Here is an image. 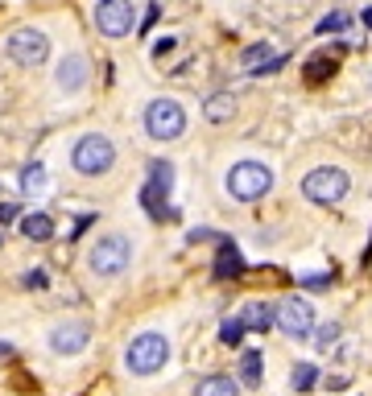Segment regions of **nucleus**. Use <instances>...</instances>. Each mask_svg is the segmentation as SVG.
I'll return each instance as SVG.
<instances>
[{
	"mask_svg": "<svg viewBox=\"0 0 372 396\" xmlns=\"http://www.w3.org/2000/svg\"><path fill=\"white\" fill-rule=\"evenodd\" d=\"M194 396H240V384L232 376H203L194 384Z\"/></svg>",
	"mask_w": 372,
	"mask_h": 396,
	"instance_id": "obj_15",
	"label": "nucleus"
},
{
	"mask_svg": "<svg viewBox=\"0 0 372 396\" xmlns=\"http://www.w3.org/2000/svg\"><path fill=\"white\" fill-rule=\"evenodd\" d=\"M166 198H170L166 190H157V186H149V182H145V190H141V207H145V211H149L153 219H166V215H170Z\"/></svg>",
	"mask_w": 372,
	"mask_h": 396,
	"instance_id": "obj_17",
	"label": "nucleus"
},
{
	"mask_svg": "<svg viewBox=\"0 0 372 396\" xmlns=\"http://www.w3.org/2000/svg\"><path fill=\"white\" fill-rule=\"evenodd\" d=\"M240 322H244V330H273L278 326V306H269V302H248V306L236 314Z\"/></svg>",
	"mask_w": 372,
	"mask_h": 396,
	"instance_id": "obj_12",
	"label": "nucleus"
},
{
	"mask_svg": "<svg viewBox=\"0 0 372 396\" xmlns=\"http://www.w3.org/2000/svg\"><path fill=\"white\" fill-rule=\"evenodd\" d=\"M17 215H21V207H17V203H0V223L17 219Z\"/></svg>",
	"mask_w": 372,
	"mask_h": 396,
	"instance_id": "obj_28",
	"label": "nucleus"
},
{
	"mask_svg": "<svg viewBox=\"0 0 372 396\" xmlns=\"http://www.w3.org/2000/svg\"><path fill=\"white\" fill-rule=\"evenodd\" d=\"M240 272H244V256H240V248H236V244H224L220 256H215V277L228 281V277H240Z\"/></svg>",
	"mask_w": 372,
	"mask_h": 396,
	"instance_id": "obj_14",
	"label": "nucleus"
},
{
	"mask_svg": "<svg viewBox=\"0 0 372 396\" xmlns=\"http://www.w3.org/2000/svg\"><path fill=\"white\" fill-rule=\"evenodd\" d=\"M21 235L25 240H38V244H46L54 240V219L42 215V211H34V215H21Z\"/></svg>",
	"mask_w": 372,
	"mask_h": 396,
	"instance_id": "obj_13",
	"label": "nucleus"
},
{
	"mask_svg": "<svg viewBox=\"0 0 372 396\" xmlns=\"http://www.w3.org/2000/svg\"><path fill=\"white\" fill-rule=\"evenodd\" d=\"M170 50H174V38H166V42H157V45H153V54H157V58H166Z\"/></svg>",
	"mask_w": 372,
	"mask_h": 396,
	"instance_id": "obj_29",
	"label": "nucleus"
},
{
	"mask_svg": "<svg viewBox=\"0 0 372 396\" xmlns=\"http://www.w3.org/2000/svg\"><path fill=\"white\" fill-rule=\"evenodd\" d=\"M348 29V13H327L319 21V34H343Z\"/></svg>",
	"mask_w": 372,
	"mask_h": 396,
	"instance_id": "obj_24",
	"label": "nucleus"
},
{
	"mask_svg": "<svg viewBox=\"0 0 372 396\" xmlns=\"http://www.w3.org/2000/svg\"><path fill=\"white\" fill-rule=\"evenodd\" d=\"M364 25L372 29V8H364Z\"/></svg>",
	"mask_w": 372,
	"mask_h": 396,
	"instance_id": "obj_31",
	"label": "nucleus"
},
{
	"mask_svg": "<svg viewBox=\"0 0 372 396\" xmlns=\"http://www.w3.org/2000/svg\"><path fill=\"white\" fill-rule=\"evenodd\" d=\"M8 58L17 62V66H42L50 58V38L42 29H34V25H25V29H13L8 34Z\"/></svg>",
	"mask_w": 372,
	"mask_h": 396,
	"instance_id": "obj_8",
	"label": "nucleus"
},
{
	"mask_svg": "<svg viewBox=\"0 0 372 396\" xmlns=\"http://www.w3.org/2000/svg\"><path fill=\"white\" fill-rule=\"evenodd\" d=\"M298 285H302V289H315V293H323L327 285H331V277H302Z\"/></svg>",
	"mask_w": 372,
	"mask_h": 396,
	"instance_id": "obj_27",
	"label": "nucleus"
},
{
	"mask_svg": "<svg viewBox=\"0 0 372 396\" xmlns=\"http://www.w3.org/2000/svg\"><path fill=\"white\" fill-rule=\"evenodd\" d=\"M149 186H157V190H166V194H170V190H174V166H170V161H162V157H157V161H149Z\"/></svg>",
	"mask_w": 372,
	"mask_h": 396,
	"instance_id": "obj_22",
	"label": "nucleus"
},
{
	"mask_svg": "<svg viewBox=\"0 0 372 396\" xmlns=\"http://www.w3.org/2000/svg\"><path fill=\"white\" fill-rule=\"evenodd\" d=\"M348 190H352V177L343 174L339 166H319V170H310V174L302 177V194H306L310 203H319V207L343 203Z\"/></svg>",
	"mask_w": 372,
	"mask_h": 396,
	"instance_id": "obj_5",
	"label": "nucleus"
},
{
	"mask_svg": "<svg viewBox=\"0 0 372 396\" xmlns=\"http://www.w3.org/2000/svg\"><path fill=\"white\" fill-rule=\"evenodd\" d=\"M335 75V58L331 54H315L310 62H306V83H323Z\"/></svg>",
	"mask_w": 372,
	"mask_h": 396,
	"instance_id": "obj_20",
	"label": "nucleus"
},
{
	"mask_svg": "<svg viewBox=\"0 0 372 396\" xmlns=\"http://www.w3.org/2000/svg\"><path fill=\"white\" fill-rule=\"evenodd\" d=\"M0 355H13V347H8V343H0Z\"/></svg>",
	"mask_w": 372,
	"mask_h": 396,
	"instance_id": "obj_32",
	"label": "nucleus"
},
{
	"mask_svg": "<svg viewBox=\"0 0 372 396\" xmlns=\"http://www.w3.org/2000/svg\"><path fill=\"white\" fill-rule=\"evenodd\" d=\"M92 215H83V219H79V223H75V235H83V231H87V227H92Z\"/></svg>",
	"mask_w": 372,
	"mask_h": 396,
	"instance_id": "obj_30",
	"label": "nucleus"
},
{
	"mask_svg": "<svg viewBox=\"0 0 372 396\" xmlns=\"http://www.w3.org/2000/svg\"><path fill=\"white\" fill-rule=\"evenodd\" d=\"M315 339H319V347H331V343L339 339V326H335V322H327V326L319 330V335H315Z\"/></svg>",
	"mask_w": 372,
	"mask_h": 396,
	"instance_id": "obj_26",
	"label": "nucleus"
},
{
	"mask_svg": "<svg viewBox=\"0 0 372 396\" xmlns=\"http://www.w3.org/2000/svg\"><path fill=\"white\" fill-rule=\"evenodd\" d=\"M21 190H25V194H42V190H46V166H42V161H34V166L21 170Z\"/></svg>",
	"mask_w": 372,
	"mask_h": 396,
	"instance_id": "obj_21",
	"label": "nucleus"
},
{
	"mask_svg": "<svg viewBox=\"0 0 372 396\" xmlns=\"http://www.w3.org/2000/svg\"><path fill=\"white\" fill-rule=\"evenodd\" d=\"M166 359H170V339L157 335V330H145V335H137V339L129 343L124 367H129L133 376H157V372L166 367Z\"/></svg>",
	"mask_w": 372,
	"mask_h": 396,
	"instance_id": "obj_3",
	"label": "nucleus"
},
{
	"mask_svg": "<svg viewBox=\"0 0 372 396\" xmlns=\"http://www.w3.org/2000/svg\"><path fill=\"white\" fill-rule=\"evenodd\" d=\"M50 277L42 272V268H34V272H25V289H46Z\"/></svg>",
	"mask_w": 372,
	"mask_h": 396,
	"instance_id": "obj_25",
	"label": "nucleus"
},
{
	"mask_svg": "<svg viewBox=\"0 0 372 396\" xmlns=\"http://www.w3.org/2000/svg\"><path fill=\"white\" fill-rule=\"evenodd\" d=\"M224 186H228V194L236 203H257L273 190V170L265 161H236L224 177Z\"/></svg>",
	"mask_w": 372,
	"mask_h": 396,
	"instance_id": "obj_1",
	"label": "nucleus"
},
{
	"mask_svg": "<svg viewBox=\"0 0 372 396\" xmlns=\"http://www.w3.org/2000/svg\"><path fill=\"white\" fill-rule=\"evenodd\" d=\"M145 132H149V140H178L186 132V108L178 99H153L149 108H145Z\"/></svg>",
	"mask_w": 372,
	"mask_h": 396,
	"instance_id": "obj_6",
	"label": "nucleus"
},
{
	"mask_svg": "<svg viewBox=\"0 0 372 396\" xmlns=\"http://www.w3.org/2000/svg\"><path fill=\"white\" fill-rule=\"evenodd\" d=\"M289 384H294V393H310V388L319 384V367H315V363H298V367L289 372Z\"/></svg>",
	"mask_w": 372,
	"mask_h": 396,
	"instance_id": "obj_19",
	"label": "nucleus"
},
{
	"mask_svg": "<svg viewBox=\"0 0 372 396\" xmlns=\"http://www.w3.org/2000/svg\"><path fill=\"white\" fill-rule=\"evenodd\" d=\"M240 380L244 388H261V351H240Z\"/></svg>",
	"mask_w": 372,
	"mask_h": 396,
	"instance_id": "obj_18",
	"label": "nucleus"
},
{
	"mask_svg": "<svg viewBox=\"0 0 372 396\" xmlns=\"http://www.w3.org/2000/svg\"><path fill=\"white\" fill-rule=\"evenodd\" d=\"M232 112H236L232 91H220V95H211V99L203 103V116H207L211 124H224V120H232Z\"/></svg>",
	"mask_w": 372,
	"mask_h": 396,
	"instance_id": "obj_16",
	"label": "nucleus"
},
{
	"mask_svg": "<svg viewBox=\"0 0 372 396\" xmlns=\"http://www.w3.org/2000/svg\"><path fill=\"white\" fill-rule=\"evenodd\" d=\"M87 79H92V66H87V54H66L62 62H58V71H54V83L58 91H66V95H75V91L87 87Z\"/></svg>",
	"mask_w": 372,
	"mask_h": 396,
	"instance_id": "obj_11",
	"label": "nucleus"
},
{
	"mask_svg": "<svg viewBox=\"0 0 372 396\" xmlns=\"http://www.w3.org/2000/svg\"><path fill=\"white\" fill-rule=\"evenodd\" d=\"M278 326L289 335V339H310L315 335V306L306 298H285L278 306Z\"/></svg>",
	"mask_w": 372,
	"mask_h": 396,
	"instance_id": "obj_9",
	"label": "nucleus"
},
{
	"mask_svg": "<svg viewBox=\"0 0 372 396\" xmlns=\"http://www.w3.org/2000/svg\"><path fill=\"white\" fill-rule=\"evenodd\" d=\"M240 339H244V322H240V318H228V322L220 326V343H228V347H240Z\"/></svg>",
	"mask_w": 372,
	"mask_h": 396,
	"instance_id": "obj_23",
	"label": "nucleus"
},
{
	"mask_svg": "<svg viewBox=\"0 0 372 396\" xmlns=\"http://www.w3.org/2000/svg\"><path fill=\"white\" fill-rule=\"evenodd\" d=\"M87 343H92V322H83V318H66V322H58L50 330V351L62 355V359L79 355Z\"/></svg>",
	"mask_w": 372,
	"mask_h": 396,
	"instance_id": "obj_10",
	"label": "nucleus"
},
{
	"mask_svg": "<svg viewBox=\"0 0 372 396\" xmlns=\"http://www.w3.org/2000/svg\"><path fill=\"white\" fill-rule=\"evenodd\" d=\"M95 277H120L129 264H133V240L129 235H120V231H112V235H99L92 248V256H87Z\"/></svg>",
	"mask_w": 372,
	"mask_h": 396,
	"instance_id": "obj_4",
	"label": "nucleus"
},
{
	"mask_svg": "<svg viewBox=\"0 0 372 396\" xmlns=\"http://www.w3.org/2000/svg\"><path fill=\"white\" fill-rule=\"evenodd\" d=\"M71 166H75V174H83V177L108 174V170L116 166V145H112L103 132H87V136L75 140V149H71Z\"/></svg>",
	"mask_w": 372,
	"mask_h": 396,
	"instance_id": "obj_2",
	"label": "nucleus"
},
{
	"mask_svg": "<svg viewBox=\"0 0 372 396\" xmlns=\"http://www.w3.org/2000/svg\"><path fill=\"white\" fill-rule=\"evenodd\" d=\"M92 21L103 38H129L133 25H137V13H133V0H95Z\"/></svg>",
	"mask_w": 372,
	"mask_h": 396,
	"instance_id": "obj_7",
	"label": "nucleus"
}]
</instances>
